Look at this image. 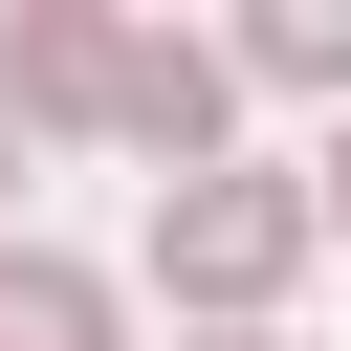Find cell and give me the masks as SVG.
<instances>
[{
  "label": "cell",
  "instance_id": "obj_1",
  "mask_svg": "<svg viewBox=\"0 0 351 351\" xmlns=\"http://www.w3.org/2000/svg\"><path fill=\"white\" fill-rule=\"evenodd\" d=\"M154 285H176V329H285V285H307V176H263V154L176 176V197H154Z\"/></svg>",
  "mask_w": 351,
  "mask_h": 351
},
{
  "label": "cell",
  "instance_id": "obj_2",
  "mask_svg": "<svg viewBox=\"0 0 351 351\" xmlns=\"http://www.w3.org/2000/svg\"><path fill=\"white\" fill-rule=\"evenodd\" d=\"M110 154H154V197L219 176V154H241V66H219L197 22H110Z\"/></svg>",
  "mask_w": 351,
  "mask_h": 351
},
{
  "label": "cell",
  "instance_id": "obj_3",
  "mask_svg": "<svg viewBox=\"0 0 351 351\" xmlns=\"http://www.w3.org/2000/svg\"><path fill=\"white\" fill-rule=\"evenodd\" d=\"M0 132H110V0H22L0 22Z\"/></svg>",
  "mask_w": 351,
  "mask_h": 351
},
{
  "label": "cell",
  "instance_id": "obj_4",
  "mask_svg": "<svg viewBox=\"0 0 351 351\" xmlns=\"http://www.w3.org/2000/svg\"><path fill=\"white\" fill-rule=\"evenodd\" d=\"M0 351H132V329H110V263H66V241H0Z\"/></svg>",
  "mask_w": 351,
  "mask_h": 351
},
{
  "label": "cell",
  "instance_id": "obj_5",
  "mask_svg": "<svg viewBox=\"0 0 351 351\" xmlns=\"http://www.w3.org/2000/svg\"><path fill=\"white\" fill-rule=\"evenodd\" d=\"M219 66H241V88H307V110H351V0H263Z\"/></svg>",
  "mask_w": 351,
  "mask_h": 351
},
{
  "label": "cell",
  "instance_id": "obj_6",
  "mask_svg": "<svg viewBox=\"0 0 351 351\" xmlns=\"http://www.w3.org/2000/svg\"><path fill=\"white\" fill-rule=\"evenodd\" d=\"M307 241H351V110H329V154H307Z\"/></svg>",
  "mask_w": 351,
  "mask_h": 351
},
{
  "label": "cell",
  "instance_id": "obj_7",
  "mask_svg": "<svg viewBox=\"0 0 351 351\" xmlns=\"http://www.w3.org/2000/svg\"><path fill=\"white\" fill-rule=\"evenodd\" d=\"M0 241H22V132H0Z\"/></svg>",
  "mask_w": 351,
  "mask_h": 351
},
{
  "label": "cell",
  "instance_id": "obj_8",
  "mask_svg": "<svg viewBox=\"0 0 351 351\" xmlns=\"http://www.w3.org/2000/svg\"><path fill=\"white\" fill-rule=\"evenodd\" d=\"M176 351H285V329H176Z\"/></svg>",
  "mask_w": 351,
  "mask_h": 351
}]
</instances>
